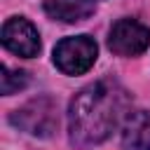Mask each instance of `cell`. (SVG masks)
I'll return each mask as SVG.
<instances>
[{
	"label": "cell",
	"instance_id": "obj_1",
	"mask_svg": "<svg viewBox=\"0 0 150 150\" xmlns=\"http://www.w3.org/2000/svg\"><path fill=\"white\" fill-rule=\"evenodd\" d=\"M129 91L112 77L96 80L82 87L68 108V131L70 143L77 148H89L103 143L129 115Z\"/></svg>",
	"mask_w": 150,
	"mask_h": 150
},
{
	"label": "cell",
	"instance_id": "obj_2",
	"mask_svg": "<svg viewBox=\"0 0 150 150\" xmlns=\"http://www.w3.org/2000/svg\"><path fill=\"white\" fill-rule=\"evenodd\" d=\"M9 122L30 136L47 138L59 129V105L49 96H38L23 103L19 110H14Z\"/></svg>",
	"mask_w": 150,
	"mask_h": 150
},
{
	"label": "cell",
	"instance_id": "obj_3",
	"mask_svg": "<svg viewBox=\"0 0 150 150\" xmlns=\"http://www.w3.org/2000/svg\"><path fill=\"white\" fill-rule=\"evenodd\" d=\"M96 54H98V47L94 38L73 35V38H63L54 47V63L66 75H82L94 66Z\"/></svg>",
	"mask_w": 150,
	"mask_h": 150
},
{
	"label": "cell",
	"instance_id": "obj_4",
	"mask_svg": "<svg viewBox=\"0 0 150 150\" xmlns=\"http://www.w3.org/2000/svg\"><path fill=\"white\" fill-rule=\"evenodd\" d=\"M108 47L117 56H138L150 47V28L136 19H120L110 28Z\"/></svg>",
	"mask_w": 150,
	"mask_h": 150
},
{
	"label": "cell",
	"instance_id": "obj_5",
	"mask_svg": "<svg viewBox=\"0 0 150 150\" xmlns=\"http://www.w3.org/2000/svg\"><path fill=\"white\" fill-rule=\"evenodd\" d=\"M2 45L12 54L30 59V56H35L40 52V35H38L35 26L28 19L14 16L2 26Z\"/></svg>",
	"mask_w": 150,
	"mask_h": 150
},
{
	"label": "cell",
	"instance_id": "obj_6",
	"mask_svg": "<svg viewBox=\"0 0 150 150\" xmlns=\"http://www.w3.org/2000/svg\"><path fill=\"white\" fill-rule=\"evenodd\" d=\"M122 148L124 150H150V112L148 110H136L124 117Z\"/></svg>",
	"mask_w": 150,
	"mask_h": 150
},
{
	"label": "cell",
	"instance_id": "obj_7",
	"mask_svg": "<svg viewBox=\"0 0 150 150\" xmlns=\"http://www.w3.org/2000/svg\"><path fill=\"white\" fill-rule=\"evenodd\" d=\"M96 2L94 0H45L47 16L63 21V23H77L94 14Z\"/></svg>",
	"mask_w": 150,
	"mask_h": 150
},
{
	"label": "cell",
	"instance_id": "obj_8",
	"mask_svg": "<svg viewBox=\"0 0 150 150\" xmlns=\"http://www.w3.org/2000/svg\"><path fill=\"white\" fill-rule=\"evenodd\" d=\"M26 84H28V75L23 70H12V68L2 66V94L5 96H12V94L21 91Z\"/></svg>",
	"mask_w": 150,
	"mask_h": 150
}]
</instances>
